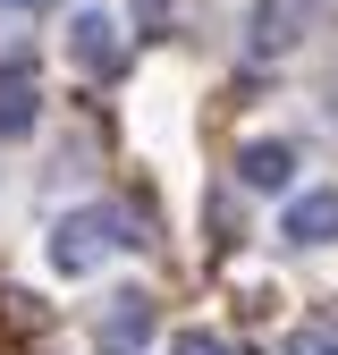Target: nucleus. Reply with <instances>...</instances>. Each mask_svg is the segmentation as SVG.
Returning <instances> with one entry per match:
<instances>
[{
	"mask_svg": "<svg viewBox=\"0 0 338 355\" xmlns=\"http://www.w3.org/2000/svg\"><path fill=\"white\" fill-rule=\"evenodd\" d=\"M118 245H136L127 237V211H110V203H84V211H68L60 229H51V262L76 279V271H94L102 254H118Z\"/></svg>",
	"mask_w": 338,
	"mask_h": 355,
	"instance_id": "nucleus-1",
	"label": "nucleus"
},
{
	"mask_svg": "<svg viewBox=\"0 0 338 355\" xmlns=\"http://www.w3.org/2000/svg\"><path fill=\"white\" fill-rule=\"evenodd\" d=\"M321 17H338V0H263L254 9V51H296Z\"/></svg>",
	"mask_w": 338,
	"mask_h": 355,
	"instance_id": "nucleus-2",
	"label": "nucleus"
},
{
	"mask_svg": "<svg viewBox=\"0 0 338 355\" xmlns=\"http://www.w3.org/2000/svg\"><path fill=\"white\" fill-rule=\"evenodd\" d=\"M144 338H152V296H144V288L110 296L102 313H94V347H102V355H144Z\"/></svg>",
	"mask_w": 338,
	"mask_h": 355,
	"instance_id": "nucleus-3",
	"label": "nucleus"
},
{
	"mask_svg": "<svg viewBox=\"0 0 338 355\" xmlns=\"http://www.w3.org/2000/svg\"><path fill=\"white\" fill-rule=\"evenodd\" d=\"M68 51H76V68H84V76H118V68H127L110 9H76V26H68Z\"/></svg>",
	"mask_w": 338,
	"mask_h": 355,
	"instance_id": "nucleus-4",
	"label": "nucleus"
},
{
	"mask_svg": "<svg viewBox=\"0 0 338 355\" xmlns=\"http://www.w3.org/2000/svg\"><path fill=\"white\" fill-rule=\"evenodd\" d=\"M279 237H296V245H330V237H338V187L296 195V203H287V220H279Z\"/></svg>",
	"mask_w": 338,
	"mask_h": 355,
	"instance_id": "nucleus-5",
	"label": "nucleus"
},
{
	"mask_svg": "<svg viewBox=\"0 0 338 355\" xmlns=\"http://www.w3.org/2000/svg\"><path fill=\"white\" fill-rule=\"evenodd\" d=\"M237 178H245L254 195H287V178H296V144H279V136H271V144H245V153H237Z\"/></svg>",
	"mask_w": 338,
	"mask_h": 355,
	"instance_id": "nucleus-6",
	"label": "nucleus"
},
{
	"mask_svg": "<svg viewBox=\"0 0 338 355\" xmlns=\"http://www.w3.org/2000/svg\"><path fill=\"white\" fill-rule=\"evenodd\" d=\"M26 127H34V68L9 60L0 68V136H26Z\"/></svg>",
	"mask_w": 338,
	"mask_h": 355,
	"instance_id": "nucleus-7",
	"label": "nucleus"
},
{
	"mask_svg": "<svg viewBox=\"0 0 338 355\" xmlns=\"http://www.w3.org/2000/svg\"><path fill=\"white\" fill-rule=\"evenodd\" d=\"M287 355H338V322H305L287 338Z\"/></svg>",
	"mask_w": 338,
	"mask_h": 355,
	"instance_id": "nucleus-8",
	"label": "nucleus"
},
{
	"mask_svg": "<svg viewBox=\"0 0 338 355\" xmlns=\"http://www.w3.org/2000/svg\"><path fill=\"white\" fill-rule=\"evenodd\" d=\"M169 355H229V338H220V330H178Z\"/></svg>",
	"mask_w": 338,
	"mask_h": 355,
	"instance_id": "nucleus-9",
	"label": "nucleus"
},
{
	"mask_svg": "<svg viewBox=\"0 0 338 355\" xmlns=\"http://www.w3.org/2000/svg\"><path fill=\"white\" fill-rule=\"evenodd\" d=\"M0 9H51V0H0Z\"/></svg>",
	"mask_w": 338,
	"mask_h": 355,
	"instance_id": "nucleus-10",
	"label": "nucleus"
}]
</instances>
